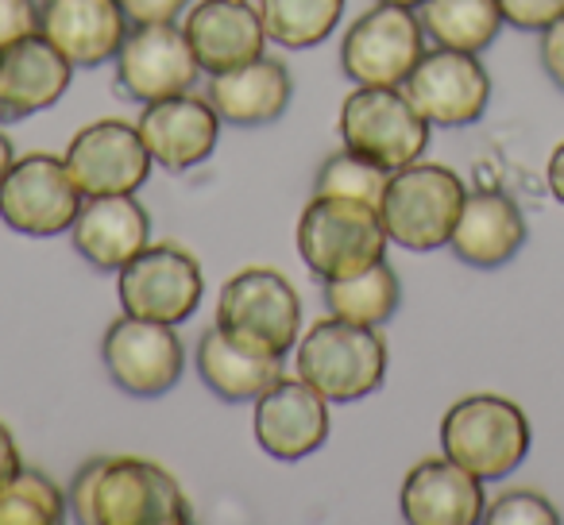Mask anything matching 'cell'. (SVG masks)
<instances>
[{
  "label": "cell",
  "instance_id": "6da1fadb",
  "mask_svg": "<svg viewBox=\"0 0 564 525\" xmlns=\"http://www.w3.org/2000/svg\"><path fill=\"white\" fill-rule=\"evenodd\" d=\"M70 517L82 525H186L194 522L182 483L143 456H97L82 463L70 491Z\"/></svg>",
  "mask_w": 564,
  "mask_h": 525
},
{
  "label": "cell",
  "instance_id": "7a4b0ae2",
  "mask_svg": "<svg viewBox=\"0 0 564 525\" xmlns=\"http://www.w3.org/2000/svg\"><path fill=\"white\" fill-rule=\"evenodd\" d=\"M533 429L518 402L502 394H468L441 417V452L484 483L507 479L530 456Z\"/></svg>",
  "mask_w": 564,
  "mask_h": 525
},
{
  "label": "cell",
  "instance_id": "3957f363",
  "mask_svg": "<svg viewBox=\"0 0 564 525\" xmlns=\"http://www.w3.org/2000/svg\"><path fill=\"white\" fill-rule=\"evenodd\" d=\"M294 368L314 391L329 402L348 406L376 394L387 379V340L371 325H356L345 317H322L299 337Z\"/></svg>",
  "mask_w": 564,
  "mask_h": 525
},
{
  "label": "cell",
  "instance_id": "277c9868",
  "mask_svg": "<svg viewBox=\"0 0 564 525\" xmlns=\"http://www.w3.org/2000/svg\"><path fill=\"white\" fill-rule=\"evenodd\" d=\"M294 243H299V255L306 259V267L322 283H329V278L360 275L371 263L387 259L391 236H387L376 205L314 194L299 217Z\"/></svg>",
  "mask_w": 564,
  "mask_h": 525
},
{
  "label": "cell",
  "instance_id": "5b68a950",
  "mask_svg": "<svg viewBox=\"0 0 564 525\" xmlns=\"http://www.w3.org/2000/svg\"><path fill=\"white\" fill-rule=\"evenodd\" d=\"M464 197L468 189H464L460 174L417 158V163L391 171L383 201H379V217H383L391 243L406 251H437L453 240Z\"/></svg>",
  "mask_w": 564,
  "mask_h": 525
},
{
  "label": "cell",
  "instance_id": "8992f818",
  "mask_svg": "<svg viewBox=\"0 0 564 525\" xmlns=\"http://www.w3.org/2000/svg\"><path fill=\"white\" fill-rule=\"evenodd\" d=\"M340 140L356 155L399 171L425 155L430 120L414 109L402 86H356L340 105Z\"/></svg>",
  "mask_w": 564,
  "mask_h": 525
},
{
  "label": "cell",
  "instance_id": "52a82bcc",
  "mask_svg": "<svg viewBox=\"0 0 564 525\" xmlns=\"http://www.w3.org/2000/svg\"><path fill=\"white\" fill-rule=\"evenodd\" d=\"M217 325L259 352L286 356L302 337V298L274 267H243L220 286Z\"/></svg>",
  "mask_w": 564,
  "mask_h": 525
},
{
  "label": "cell",
  "instance_id": "ba28073f",
  "mask_svg": "<svg viewBox=\"0 0 564 525\" xmlns=\"http://www.w3.org/2000/svg\"><path fill=\"white\" fill-rule=\"evenodd\" d=\"M120 309L143 321L182 325L205 298L202 263L178 243H148L132 263L117 271Z\"/></svg>",
  "mask_w": 564,
  "mask_h": 525
},
{
  "label": "cell",
  "instance_id": "9c48e42d",
  "mask_svg": "<svg viewBox=\"0 0 564 525\" xmlns=\"http://www.w3.org/2000/svg\"><path fill=\"white\" fill-rule=\"evenodd\" d=\"M425 55V28L414 9L379 4L368 9L340 43V70L356 86H402Z\"/></svg>",
  "mask_w": 564,
  "mask_h": 525
},
{
  "label": "cell",
  "instance_id": "30bf717a",
  "mask_svg": "<svg viewBox=\"0 0 564 525\" xmlns=\"http://www.w3.org/2000/svg\"><path fill=\"white\" fill-rule=\"evenodd\" d=\"M82 201H86V194L74 186L66 163L47 151H32V155L17 158L0 182V220L12 232L35 236V240L70 232Z\"/></svg>",
  "mask_w": 564,
  "mask_h": 525
},
{
  "label": "cell",
  "instance_id": "8fae6325",
  "mask_svg": "<svg viewBox=\"0 0 564 525\" xmlns=\"http://www.w3.org/2000/svg\"><path fill=\"white\" fill-rule=\"evenodd\" d=\"M101 360L109 379L124 394L135 398H159L174 391L186 371V344L174 332V325L143 321V317H117L105 329Z\"/></svg>",
  "mask_w": 564,
  "mask_h": 525
},
{
  "label": "cell",
  "instance_id": "7c38bea8",
  "mask_svg": "<svg viewBox=\"0 0 564 525\" xmlns=\"http://www.w3.org/2000/svg\"><path fill=\"white\" fill-rule=\"evenodd\" d=\"M112 63H117V89L135 105L189 94L202 74L186 32L174 24H132Z\"/></svg>",
  "mask_w": 564,
  "mask_h": 525
},
{
  "label": "cell",
  "instance_id": "4fadbf2b",
  "mask_svg": "<svg viewBox=\"0 0 564 525\" xmlns=\"http://www.w3.org/2000/svg\"><path fill=\"white\" fill-rule=\"evenodd\" d=\"M74 186L86 197L101 194H135L151 178V151L143 143L140 128L128 120H94L78 128L66 143L63 155Z\"/></svg>",
  "mask_w": 564,
  "mask_h": 525
},
{
  "label": "cell",
  "instance_id": "5bb4252c",
  "mask_svg": "<svg viewBox=\"0 0 564 525\" xmlns=\"http://www.w3.org/2000/svg\"><path fill=\"white\" fill-rule=\"evenodd\" d=\"M402 89L433 128H468L491 105V74L479 55L453 47L425 51Z\"/></svg>",
  "mask_w": 564,
  "mask_h": 525
},
{
  "label": "cell",
  "instance_id": "9a60e30c",
  "mask_svg": "<svg viewBox=\"0 0 564 525\" xmlns=\"http://www.w3.org/2000/svg\"><path fill=\"white\" fill-rule=\"evenodd\" d=\"M251 433H256V445L274 460H306L329 440V398L314 391L302 375H279L256 398Z\"/></svg>",
  "mask_w": 564,
  "mask_h": 525
},
{
  "label": "cell",
  "instance_id": "2e32d148",
  "mask_svg": "<svg viewBox=\"0 0 564 525\" xmlns=\"http://www.w3.org/2000/svg\"><path fill=\"white\" fill-rule=\"evenodd\" d=\"M220 124L225 120L217 117L213 101L197 94H174L163 101H151L143 105L140 120H135L155 166L171 174H186L202 166L217 151Z\"/></svg>",
  "mask_w": 564,
  "mask_h": 525
},
{
  "label": "cell",
  "instance_id": "e0dca14e",
  "mask_svg": "<svg viewBox=\"0 0 564 525\" xmlns=\"http://www.w3.org/2000/svg\"><path fill=\"white\" fill-rule=\"evenodd\" d=\"M399 510L410 525H476L487 514L484 479L448 456H430L406 471Z\"/></svg>",
  "mask_w": 564,
  "mask_h": 525
},
{
  "label": "cell",
  "instance_id": "ac0fdd59",
  "mask_svg": "<svg viewBox=\"0 0 564 525\" xmlns=\"http://www.w3.org/2000/svg\"><path fill=\"white\" fill-rule=\"evenodd\" d=\"M70 240L89 267L117 275L151 243V212L135 201V194L86 197L70 225Z\"/></svg>",
  "mask_w": 564,
  "mask_h": 525
},
{
  "label": "cell",
  "instance_id": "d6986e66",
  "mask_svg": "<svg viewBox=\"0 0 564 525\" xmlns=\"http://www.w3.org/2000/svg\"><path fill=\"white\" fill-rule=\"evenodd\" d=\"M128 28L120 0H40V35L86 70L117 58Z\"/></svg>",
  "mask_w": 564,
  "mask_h": 525
},
{
  "label": "cell",
  "instance_id": "ffe728a7",
  "mask_svg": "<svg viewBox=\"0 0 564 525\" xmlns=\"http://www.w3.org/2000/svg\"><path fill=\"white\" fill-rule=\"evenodd\" d=\"M74 63L40 32L0 51V120H28L58 105L70 89Z\"/></svg>",
  "mask_w": 564,
  "mask_h": 525
},
{
  "label": "cell",
  "instance_id": "44dd1931",
  "mask_svg": "<svg viewBox=\"0 0 564 525\" xmlns=\"http://www.w3.org/2000/svg\"><path fill=\"white\" fill-rule=\"evenodd\" d=\"M182 32H186L205 74H225L232 66H243L263 55L267 47L263 17L248 0H202L186 12Z\"/></svg>",
  "mask_w": 564,
  "mask_h": 525
},
{
  "label": "cell",
  "instance_id": "7402d4cb",
  "mask_svg": "<svg viewBox=\"0 0 564 525\" xmlns=\"http://www.w3.org/2000/svg\"><path fill=\"white\" fill-rule=\"evenodd\" d=\"M525 236H530V228H525V217L514 197L499 194V189H476V194L464 197L448 248L468 267L495 271L525 248Z\"/></svg>",
  "mask_w": 564,
  "mask_h": 525
},
{
  "label": "cell",
  "instance_id": "603a6c76",
  "mask_svg": "<svg viewBox=\"0 0 564 525\" xmlns=\"http://www.w3.org/2000/svg\"><path fill=\"white\" fill-rule=\"evenodd\" d=\"M294 81L279 58H251L225 74H209V101L225 124L263 128L291 109Z\"/></svg>",
  "mask_w": 564,
  "mask_h": 525
},
{
  "label": "cell",
  "instance_id": "cb8c5ba5",
  "mask_svg": "<svg viewBox=\"0 0 564 525\" xmlns=\"http://www.w3.org/2000/svg\"><path fill=\"white\" fill-rule=\"evenodd\" d=\"M197 371L220 402H256L282 375V356L259 352L213 325L197 340Z\"/></svg>",
  "mask_w": 564,
  "mask_h": 525
},
{
  "label": "cell",
  "instance_id": "d4e9b609",
  "mask_svg": "<svg viewBox=\"0 0 564 525\" xmlns=\"http://www.w3.org/2000/svg\"><path fill=\"white\" fill-rule=\"evenodd\" d=\"M325 298V309L333 317H345V321H356V325H387L402 306V283H399V271L379 259L371 263L368 271L360 275H348V278H329L322 291Z\"/></svg>",
  "mask_w": 564,
  "mask_h": 525
},
{
  "label": "cell",
  "instance_id": "484cf974",
  "mask_svg": "<svg viewBox=\"0 0 564 525\" xmlns=\"http://www.w3.org/2000/svg\"><path fill=\"white\" fill-rule=\"evenodd\" d=\"M417 20L437 47L471 51V55L491 47L507 24L499 0H425Z\"/></svg>",
  "mask_w": 564,
  "mask_h": 525
},
{
  "label": "cell",
  "instance_id": "4316f807",
  "mask_svg": "<svg viewBox=\"0 0 564 525\" xmlns=\"http://www.w3.org/2000/svg\"><path fill=\"white\" fill-rule=\"evenodd\" d=\"M267 40L286 51L325 43L345 17V0H259Z\"/></svg>",
  "mask_w": 564,
  "mask_h": 525
},
{
  "label": "cell",
  "instance_id": "83f0119b",
  "mask_svg": "<svg viewBox=\"0 0 564 525\" xmlns=\"http://www.w3.org/2000/svg\"><path fill=\"white\" fill-rule=\"evenodd\" d=\"M66 517H70V499L40 468H24L0 491V525H58Z\"/></svg>",
  "mask_w": 564,
  "mask_h": 525
},
{
  "label": "cell",
  "instance_id": "f1b7e54d",
  "mask_svg": "<svg viewBox=\"0 0 564 525\" xmlns=\"http://www.w3.org/2000/svg\"><path fill=\"white\" fill-rule=\"evenodd\" d=\"M391 182V171L379 163H371L368 155H356V151H337L322 163L314 178V194L322 197H352V201H368L379 209L383 201V189Z\"/></svg>",
  "mask_w": 564,
  "mask_h": 525
},
{
  "label": "cell",
  "instance_id": "f546056e",
  "mask_svg": "<svg viewBox=\"0 0 564 525\" xmlns=\"http://www.w3.org/2000/svg\"><path fill=\"white\" fill-rule=\"evenodd\" d=\"M487 525H561V510L538 491H507L495 502H487Z\"/></svg>",
  "mask_w": 564,
  "mask_h": 525
},
{
  "label": "cell",
  "instance_id": "4dcf8cb0",
  "mask_svg": "<svg viewBox=\"0 0 564 525\" xmlns=\"http://www.w3.org/2000/svg\"><path fill=\"white\" fill-rule=\"evenodd\" d=\"M502 20L518 32H545L564 17V0H499Z\"/></svg>",
  "mask_w": 564,
  "mask_h": 525
},
{
  "label": "cell",
  "instance_id": "1f68e13d",
  "mask_svg": "<svg viewBox=\"0 0 564 525\" xmlns=\"http://www.w3.org/2000/svg\"><path fill=\"white\" fill-rule=\"evenodd\" d=\"M40 32V0H0V51Z\"/></svg>",
  "mask_w": 564,
  "mask_h": 525
},
{
  "label": "cell",
  "instance_id": "d6a6232c",
  "mask_svg": "<svg viewBox=\"0 0 564 525\" xmlns=\"http://www.w3.org/2000/svg\"><path fill=\"white\" fill-rule=\"evenodd\" d=\"M186 4H194V0H120V9L132 24H174V17Z\"/></svg>",
  "mask_w": 564,
  "mask_h": 525
},
{
  "label": "cell",
  "instance_id": "836d02e7",
  "mask_svg": "<svg viewBox=\"0 0 564 525\" xmlns=\"http://www.w3.org/2000/svg\"><path fill=\"white\" fill-rule=\"evenodd\" d=\"M538 55H541V66L545 74L553 78L556 89H564V17L556 24H549L545 32H538Z\"/></svg>",
  "mask_w": 564,
  "mask_h": 525
},
{
  "label": "cell",
  "instance_id": "e575fe53",
  "mask_svg": "<svg viewBox=\"0 0 564 525\" xmlns=\"http://www.w3.org/2000/svg\"><path fill=\"white\" fill-rule=\"evenodd\" d=\"M24 471V456H20V445L12 437L9 425H0V491L12 483V479Z\"/></svg>",
  "mask_w": 564,
  "mask_h": 525
},
{
  "label": "cell",
  "instance_id": "d590c367",
  "mask_svg": "<svg viewBox=\"0 0 564 525\" xmlns=\"http://www.w3.org/2000/svg\"><path fill=\"white\" fill-rule=\"evenodd\" d=\"M545 182H549V194L556 197V201L564 205V140L553 147V155H549L545 163Z\"/></svg>",
  "mask_w": 564,
  "mask_h": 525
},
{
  "label": "cell",
  "instance_id": "8d00e7d4",
  "mask_svg": "<svg viewBox=\"0 0 564 525\" xmlns=\"http://www.w3.org/2000/svg\"><path fill=\"white\" fill-rule=\"evenodd\" d=\"M17 163V151H12V140L4 132H0V182H4V174H9V166Z\"/></svg>",
  "mask_w": 564,
  "mask_h": 525
},
{
  "label": "cell",
  "instance_id": "74e56055",
  "mask_svg": "<svg viewBox=\"0 0 564 525\" xmlns=\"http://www.w3.org/2000/svg\"><path fill=\"white\" fill-rule=\"evenodd\" d=\"M379 4H402V9H422L425 0H379Z\"/></svg>",
  "mask_w": 564,
  "mask_h": 525
}]
</instances>
